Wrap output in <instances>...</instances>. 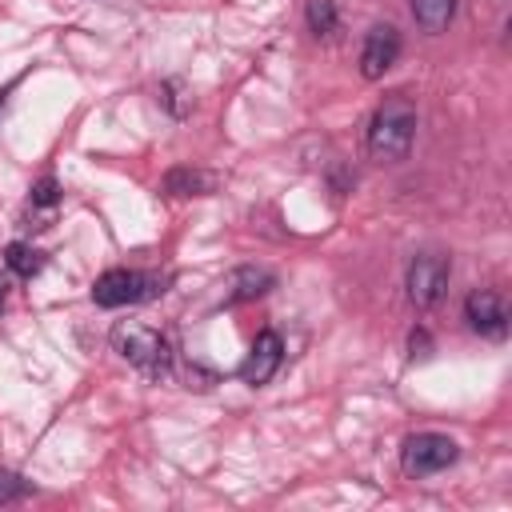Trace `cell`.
I'll list each match as a JSON object with an SVG mask.
<instances>
[{
	"label": "cell",
	"instance_id": "obj_1",
	"mask_svg": "<svg viewBox=\"0 0 512 512\" xmlns=\"http://www.w3.org/2000/svg\"><path fill=\"white\" fill-rule=\"evenodd\" d=\"M412 136H416V104L408 96H388L376 112H372V124H368V152L376 160H404L408 148H412Z\"/></svg>",
	"mask_w": 512,
	"mask_h": 512
},
{
	"label": "cell",
	"instance_id": "obj_2",
	"mask_svg": "<svg viewBox=\"0 0 512 512\" xmlns=\"http://www.w3.org/2000/svg\"><path fill=\"white\" fill-rule=\"evenodd\" d=\"M112 348H116L132 368H140L144 376H164L168 364H172L168 340H164L156 328L140 324V320H120V324L112 328Z\"/></svg>",
	"mask_w": 512,
	"mask_h": 512
},
{
	"label": "cell",
	"instance_id": "obj_3",
	"mask_svg": "<svg viewBox=\"0 0 512 512\" xmlns=\"http://www.w3.org/2000/svg\"><path fill=\"white\" fill-rule=\"evenodd\" d=\"M164 292V276L156 272H136V268H108L104 276H96L92 284V300L100 308H124V304H140Z\"/></svg>",
	"mask_w": 512,
	"mask_h": 512
},
{
	"label": "cell",
	"instance_id": "obj_4",
	"mask_svg": "<svg viewBox=\"0 0 512 512\" xmlns=\"http://www.w3.org/2000/svg\"><path fill=\"white\" fill-rule=\"evenodd\" d=\"M448 276H452V264H448L444 252H416L412 264H408V276H404L412 308H420V312L436 308L448 292Z\"/></svg>",
	"mask_w": 512,
	"mask_h": 512
},
{
	"label": "cell",
	"instance_id": "obj_5",
	"mask_svg": "<svg viewBox=\"0 0 512 512\" xmlns=\"http://www.w3.org/2000/svg\"><path fill=\"white\" fill-rule=\"evenodd\" d=\"M456 456H460V448H456L452 436H444V432H416L400 448V468L420 480V476L444 472L448 464H456Z\"/></svg>",
	"mask_w": 512,
	"mask_h": 512
},
{
	"label": "cell",
	"instance_id": "obj_6",
	"mask_svg": "<svg viewBox=\"0 0 512 512\" xmlns=\"http://www.w3.org/2000/svg\"><path fill=\"white\" fill-rule=\"evenodd\" d=\"M464 316H468L472 332H480V336H488V340H504V336H508V308H504V296L492 292V288L468 292Z\"/></svg>",
	"mask_w": 512,
	"mask_h": 512
},
{
	"label": "cell",
	"instance_id": "obj_7",
	"mask_svg": "<svg viewBox=\"0 0 512 512\" xmlns=\"http://www.w3.org/2000/svg\"><path fill=\"white\" fill-rule=\"evenodd\" d=\"M396 60H400V32L392 24L368 28L364 48H360V72H364V80H380Z\"/></svg>",
	"mask_w": 512,
	"mask_h": 512
},
{
	"label": "cell",
	"instance_id": "obj_8",
	"mask_svg": "<svg viewBox=\"0 0 512 512\" xmlns=\"http://www.w3.org/2000/svg\"><path fill=\"white\" fill-rule=\"evenodd\" d=\"M280 360H284V340H280V332L264 328V332L252 340V352H248L244 364H240V380L252 384V388H260V384H268V380L276 376Z\"/></svg>",
	"mask_w": 512,
	"mask_h": 512
},
{
	"label": "cell",
	"instance_id": "obj_9",
	"mask_svg": "<svg viewBox=\"0 0 512 512\" xmlns=\"http://www.w3.org/2000/svg\"><path fill=\"white\" fill-rule=\"evenodd\" d=\"M272 272L268 268H236L228 276V292H224V304H244V300H256L272 288Z\"/></svg>",
	"mask_w": 512,
	"mask_h": 512
},
{
	"label": "cell",
	"instance_id": "obj_10",
	"mask_svg": "<svg viewBox=\"0 0 512 512\" xmlns=\"http://www.w3.org/2000/svg\"><path fill=\"white\" fill-rule=\"evenodd\" d=\"M212 176L208 172H200V168H172L168 176H164V192L168 196H204V192H212Z\"/></svg>",
	"mask_w": 512,
	"mask_h": 512
},
{
	"label": "cell",
	"instance_id": "obj_11",
	"mask_svg": "<svg viewBox=\"0 0 512 512\" xmlns=\"http://www.w3.org/2000/svg\"><path fill=\"white\" fill-rule=\"evenodd\" d=\"M456 16V0H412V20L424 28V32H444Z\"/></svg>",
	"mask_w": 512,
	"mask_h": 512
},
{
	"label": "cell",
	"instance_id": "obj_12",
	"mask_svg": "<svg viewBox=\"0 0 512 512\" xmlns=\"http://www.w3.org/2000/svg\"><path fill=\"white\" fill-rule=\"evenodd\" d=\"M4 260H8V268L16 272V276H36L40 268H44V256L32 248V244H24V240H16V244H8V252H4Z\"/></svg>",
	"mask_w": 512,
	"mask_h": 512
},
{
	"label": "cell",
	"instance_id": "obj_13",
	"mask_svg": "<svg viewBox=\"0 0 512 512\" xmlns=\"http://www.w3.org/2000/svg\"><path fill=\"white\" fill-rule=\"evenodd\" d=\"M308 28L316 36L336 32V4L332 0H308Z\"/></svg>",
	"mask_w": 512,
	"mask_h": 512
},
{
	"label": "cell",
	"instance_id": "obj_14",
	"mask_svg": "<svg viewBox=\"0 0 512 512\" xmlns=\"http://www.w3.org/2000/svg\"><path fill=\"white\" fill-rule=\"evenodd\" d=\"M28 492H32V484H28L24 476H16V472L0 468V508H4V504H16V500H24Z\"/></svg>",
	"mask_w": 512,
	"mask_h": 512
},
{
	"label": "cell",
	"instance_id": "obj_15",
	"mask_svg": "<svg viewBox=\"0 0 512 512\" xmlns=\"http://www.w3.org/2000/svg\"><path fill=\"white\" fill-rule=\"evenodd\" d=\"M60 200V184L52 176H44L36 188H32V208H52Z\"/></svg>",
	"mask_w": 512,
	"mask_h": 512
},
{
	"label": "cell",
	"instance_id": "obj_16",
	"mask_svg": "<svg viewBox=\"0 0 512 512\" xmlns=\"http://www.w3.org/2000/svg\"><path fill=\"white\" fill-rule=\"evenodd\" d=\"M4 300H8V280L0 276V312H4Z\"/></svg>",
	"mask_w": 512,
	"mask_h": 512
},
{
	"label": "cell",
	"instance_id": "obj_17",
	"mask_svg": "<svg viewBox=\"0 0 512 512\" xmlns=\"http://www.w3.org/2000/svg\"><path fill=\"white\" fill-rule=\"evenodd\" d=\"M0 112H4V92H0Z\"/></svg>",
	"mask_w": 512,
	"mask_h": 512
}]
</instances>
